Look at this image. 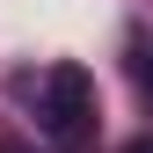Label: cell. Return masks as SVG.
Wrapping results in <instances>:
<instances>
[{
	"mask_svg": "<svg viewBox=\"0 0 153 153\" xmlns=\"http://www.w3.org/2000/svg\"><path fill=\"white\" fill-rule=\"evenodd\" d=\"M36 124H44L66 153H80L88 131H95V73L73 66V59H59L44 80H36Z\"/></svg>",
	"mask_w": 153,
	"mask_h": 153,
	"instance_id": "1",
	"label": "cell"
},
{
	"mask_svg": "<svg viewBox=\"0 0 153 153\" xmlns=\"http://www.w3.org/2000/svg\"><path fill=\"white\" fill-rule=\"evenodd\" d=\"M117 153H153V131H139V139H124Z\"/></svg>",
	"mask_w": 153,
	"mask_h": 153,
	"instance_id": "2",
	"label": "cell"
},
{
	"mask_svg": "<svg viewBox=\"0 0 153 153\" xmlns=\"http://www.w3.org/2000/svg\"><path fill=\"white\" fill-rule=\"evenodd\" d=\"M139 80H146V88H153V44H146V51H139Z\"/></svg>",
	"mask_w": 153,
	"mask_h": 153,
	"instance_id": "3",
	"label": "cell"
},
{
	"mask_svg": "<svg viewBox=\"0 0 153 153\" xmlns=\"http://www.w3.org/2000/svg\"><path fill=\"white\" fill-rule=\"evenodd\" d=\"M0 153H22V146H0Z\"/></svg>",
	"mask_w": 153,
	"mask_h": 153,
	"instance_id": "4",
	"label": "cell"
}]
</instances>
